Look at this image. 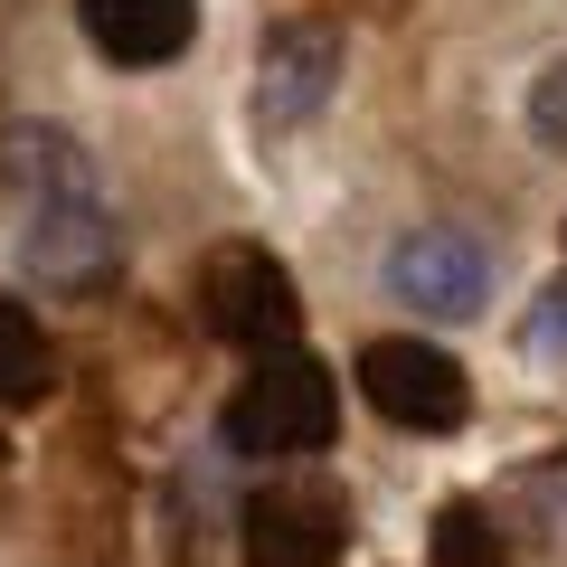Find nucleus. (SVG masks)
I'll return each instance as SVG.
<instances>
[{"label": "nucleus", "instance_id": "nucleus-1", "mask_svg": "<svg viewBox=\"0 0 567 567\" xmlns=\"http://www.w3.org/2000/svg\"><path fill=\"white\" fill-rule=\"evenodd\" d=\"M341 435V379L312 350H265L227 398V454H322Z\"/></svg>", "mask_w": 567, "mask_h": 567}, {"label": "nucleus", "instance_id": "nucleus-2", "mask_svg": "<svg viewBox=\"0 0 567 567\" xmlns=\"http://www.w3.org/2000/svg\"><path fill=\"white\" fill-rule=\"evenodd\" d=\"M199 322L218 331V341L237 350H293V322H303V303H293V275H284V256H265V246H208L199 265Z\"/></svg>", "mask_w": 567, "mask_h": 567}, {"label": "nucleus", "instance_id": "nucleus-3", "mask_svg": "<svg viewBox=\"0 0 567 567\" xmlns=\"http://www.w3.org/2000/svg\"><path fill=\"white\" fill-rule=\"evenodd\" d=\"M360 398L379 406L388 425H406V435H454V425L473 416L464 360L435 350V341H416V331H388V341L360 350Z\"/></svg>", "mask_w": 567, "mask_h": 567}, {"label": "nucleus", "instance_id": "nucleus-4", "mask_svg": "<svg viewBox=\"0 0 567 567\" xmlns=\"http://www.w3.org/2000/svg\"><path fill=\"white\" fill-rule=\"evenodd\" d=\"M388 293L416 312H435V322H464V312H483L492 293V256L473 227H416V237L388 246Z\"/></svg>", "mask_w": 567, "mask_h": 567}, {"label": "nucleus", "instance_id": "nucleus-5", "mask_svg": "<svg viewBox=\"0 0 567 567\" xmlns=\"http://www.w3.org/2000/svg\"><path fill=\"white\" fill-rule=\"evenodd\" d=\"M350 548V511L331 483H265L246 502V558L256 567H331Z\"/></svg>", "mask_w": 567, "mask_h": 567}, {"label": "nucleus", "instance_id": "nucleus-6", "mask_svg": "<svg viewBox=\"0 0 567 567\" xmlns=\"http://www.w3.org/2000/svg\"><path fill=\"white\" fill-rule=\"evenodd\" d=\"M20 265L39 284H58V293H95V284H114L123 237H114V218H104L85 189L76 199H39L29 227H20Z\"/></svg>", "mask_w": 567, "mask_h": 567}, {"label": "nucleus", "instance_id": "nucleus-7", "mask_svg": "<svg viewBox=\"0 0 567 567\" xmlns=\"http://www.w3.org/2000/svg\"><path fill=\"white\" fill-rule=\"evenodd\" d=\"M331 76H341V39L322 20H284L265 29V58H256V123L265 133H293V123L322 114Z\"/></svg>", "mask_w": 567, "mask_h": 567}, {"label": "nucleus", "instance_id": "nucleus-8", "mask_svg": "<svg viewBox=\"0 0 567 567\" xmlns=\"http://www.w3.org/2000/svg\"><path fill=\"white\" fill-rule=\"evenodd\" d=\"M76 20L114 66H171L199 39V0H76Z\"/></svg>", "mask_w": 567, "mask_h": 567}, {"label": "nucleus", "instance_id": "nucleus-9", "mask_svg": "<svg viewBox=\"0 0 567 567\" xmlns=\"http://www.w3.org/2000/svg\"><path fill=\"white\" fill-rule=\"evenodd\" d=\"M48 388H58V341L20 293H0V406H39Z\"/></svg>", "mask_w": 567, "mask_h": 567}, {"label": "nucleus", "instance_id": "nucleus-10", "mask_svg": "<svg viewBox=\"0 0 567 567\" xmlns=\"http://www.w3.org/2000/svg\"><path fill=\"white\" fill-rule=\"evenodd\" d=\"M425 558H435V567H511V548H502V529H492L483 502H445V511H435Z\"/></svg>", "mask_w": 567, "mask_h": 567}, {"label": "nucleus", "instance_id": "nucleus-11", "mask_svg": "<svg viewBox=\"0 0 567 567\" xmlns=\"http://www.w3.org/2000/svg\"><path fill=\"white\" fill-rule=\"evenodd\" d=\"M10 181H39V199H76L85 171L66 152V133H10Z\"/></svg>", "mask_w": 567, "mask_h": 567}, {"label": "nucleus", "instance_id": "nucleus-12", "mask_svg": "<svg viewBox=\"0 0 567 567\" xmlns=\"http://www.w3.org/2000/svg\"><path fill=\"white\" fill-rule=\"evenodd\" d=\"M529 133H539L548 152H567V58L539 66V85H529Z\"/></svg>", "mask_w": 567, "mask_h": 567}, {"label": "nucleus", "instance_id": "nucleus-13", "mask_svg": "<svg viewBox=\"0 0 567 567\" xmlns=\"http://www.w3.org/2000/svg\"><path fill=\"white\" fill-rule=\"evenodd\" d=\"M529 360H548V369H567V284L548 293L539 312H529Z\"/></svg>", "mask_w": 567, "mask_h": 567}]
</instances>
